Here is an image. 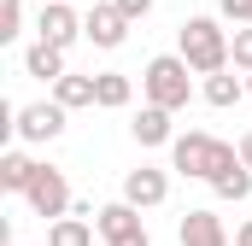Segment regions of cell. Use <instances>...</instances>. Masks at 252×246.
Instances as JSON below:
<instances>
[{
    "mask_svg": "<svg viewBox=\"0 0 252 246\" xmlns=\"http://www.w3.org/2000/svg\"><path fill=\"white\" fill-rule=\"evenodd\" d=\"M24 199H30V211H35V217H47V223H59L64 211H70V182H64V170H53V164H41Z\"/></svg>",
    "mask_w": 252,
    "mask_h": 246,
    "instance_id": "6",
    "label": "cell"
},
{
    "mask_svg": "<svg viewBox=\"0 0 252 246\" xmlns=\"http://www.w3.org/2000/svg\"><path fill=\"white\" fill-rule=\"evenodd\" d=\"M235 147H241V164H247V170H252V129H247V135H241V141H235Z\"/></svg>",
    "mask_w": 252,
    "mask_h": 246,
    "instance_id": "23",
    "label": "cell"
},
{
    "mask_svg": "<svg viewBox=\"0 0 252 246\" xmlns=\"http://www.w3.org/2000/svg\"><path fill=\"white\" fill-rule=\"evenodd\" d=\"M170 199V176L158 170V164H135L124 176V205H135V211H153V205H164Z\"/></svg>",
    "mask_w": 252,
    "mask_h": 246,
    "instance_id": "9",
    "label": "cell"
},
{
    "mask_svg": "<svg viewBox=\"0 0 252 246\" xmlns=\"http://www.w3.org/2000/svg\"><path fill=\"white\" fill-rule=\"evenodd\" d=\"M94 223L88 217H59V223H47V246H94Z\"/></svg>",
    "mask_w": 252,
    "mask_h": 246,
    "instance_id": "16",
    "label": "cell"
},
{
    "mask_svg": "<svg viewBox=\"0 0 252 246\" xmlns=\"http://www.w3.org/2000/svg\"><path fill=\"white\" fill-rule=\"evenodd\" d=\"M129 100H135V82H129L124 70H100L94 76V106L100 112H124Z\"/></svg>",
    "mask_w": 252,
    "mask_h": 246,
    "instance_id": "12",
    "label": "cell"
},
{
    "mask_svg": "<svg viewBox=\"0 0 252 246\" xmlns=\"http://www.w3.org/2000/svg\"><path fill=\"white\" fill-rule=\"evenodd\" d=\"M94 229H100V241H106V246H153V241H147V223H141V211H135V205H124V199L100 205Z\"/></svg>",
    "mask_w": 252,
    "mask_h": 246,
    "instance_id": "5",
    "label": "cell"
},
{
    "mask_svg": "<svg viewBox=\"0 0 252 246\" xmlns=\"http://www.w3.org/2000/svg\"><path fill=\"white\" fill-rule=\"evenodd\" d=\"M247 100H252V76H247Z\"/></svg>",
    "mask_w": 252,
    "mask_h": 246,
    "instance_id": "25",
    "label": "cell"
},
{
    "mask_svg": "<svg viewBox=\"0 0 252 246\" xmlns=\"http://www.w3.org/2000/svg\"><path fill=\"white\" fill-rule=\"evenodd\" d=\"M6 246H24V241H6Z\"/></svg>",
    "mask_w": 252,
    "mask_h": 246,
    "instance_id": "26",
    "label": "cell"
},
{
    "mask_svg": "<svg viewBox=\"0 0 252 246\" xmlns=\"http://www.w3.org/2000/svg\"><path fill=\"white\" fill-rule=\"evenodd\" d=\"M199 100H205V106H217V112H229L235 100H247V82H241L235 70H217V76H205V82H199Z\"/></svg>",
    "mask_w": 252,
    "mask_h": 246,
    "instance_id": "14",
    "label": "cell"
},
{
    "mask_svg": "<svg viewBox=\"0 0 252 246\" xmlns=\"http://www.w3.org/2000/svg\"><path fill=\"white\" fill-rule=\"evenodd\" d=\"M235 164H241V147H229V141H217V135H205V129H188V135L170 141V170H176V176L217 182V176L235 170Z\"/></svg>",
    "mask_w": 252,
    "mask_h": 246,
    "instance_id": "1",
    "label": "cell"
},
{
    "mask_svg": "<svg viewBox=\"0 0 252 246\" xmlns=\"http://www.w3.org/2000/svg\"><path fill=\"white\" fill-rule=\"evenodd\" d=\"M35 158L24 153V147H12V153H0V187L6 193H30V182H35Z\"/></svg>",
    "mask_w": 252,
    "mask_h": 246,
    "instance_id": "13",
    "label": "cell"
},
{
    "mask_svg": "<svg viewBox=\"0 0 252 246\" xmlns=\"http://www.w3.org/2000/svg\"><path fill=\"white\" fill-rule=\"evenodd\" d=\"M211 193H217V199H229V205H247V199H252V170H247V164L223 170V176L211 182Z\"/></svg>",
    "mask_w": 252,
    "mask_h": 246,
    "instance_id": "18",
    "label": "cell"
},
{
    "mask_svg": "<svg viewBox=\"0 0 252 246\" xmlns=\"http://www.w3.org/2000/svg\"><path fill=\"white\" fill-rule=\"evenodd\" d=\"M24 35V0H0V41Z\"/></svg>",
    "mask_w": 252,
    "mask_h": 246,
    "instance_id": "19",
    "label": "cell"
},
{
    "mask_svg": "<svg viewBox=\"0 0 252 246\" xmlns=\"http://www.w3.org/2000/svg\"><path fill=\"white\" fill-rule=\"evenodd\" d=\"M53 100H59L64 112L94 106V76H76V70H70V76H59V82H53Z\"/></svg>",
    "mask_w": 252,
    "mask_h": 246,
    "instance_id": "17",
    "label": "cell"
},
{
    "mask_svg": "<svg viewBox=\"0 0 252 246\" xmlns=\"http://www.w3.org/2000/svg\"><path fill=\"white\" fill-rule=\"evenodd\" d=\"M176 112H158V106H141L135 118H129V135H135V147H170L176 141Z\"/></svg>",
    "mask_w": 252,
    "mask_h": 246,
    "instance_id": "11",
    "label": "cell"
},
{
    "mask_svg": "<svg viewBox=\"0 0 252 246\" xmlns=\"http://www.w3.org/2000/svg\"><path fill=\"white\" fill-rule=\"evenodd\" d=\"M217 18H229V24H252V0H217Z\"/></svg>",
    "mask_w": 252,
    "mask_h": 246,
    "instance_id": "21",
    "label": "cell"
},
{
    "mask_svg": "<svg viewBox=\"0 0 252 246\" xmlns=\"http://www.w3.org/2000/svg\"><path fill=\"white\" fill-rule=\"evenodd\" d=\"M24 70H30L35 82H59V76H70V70H64V53H59V47H47V41H30Z\"/></svg>",
    "mask_w": 252,
    "mask_h": 246,
    "instance_id": "15",
    "label": "cell"
},
{
    "mask_svg": "<svg viewBox=\"0 0 252 246\" xmlns=\"http://www.w3.org/2000/svg\"><path fill=\"white\" fill-rule=\"evenodd\" d=\"M41 6H47V0H41Z\"/></svg>",
    "mask_w": 252,
    "mask_h": 246,
    "instance_id": "27",
    "label": "cell"
},
{
    "mask_svg": "<svg viewBox=\"0 0 252 246\" xmlns=\"http://www.w3.org/2000/svg\"><path fill=\"white\" fill-rule=\"evenodd\" d=\"M235 246H252V217L241 223V229H235Z\"/></svg>",
    "mask_w": 252,
    "mask_h": 246,
    "instance_id": "24",
    "label": "cell"
},
{
    "mask_svg": "<svg viewBox=\"0 0 252 246\" xmlns=\"http://www.w3.org/2000/svg\"><path fill=\"white\" fill-rule=\"evenodd\" d=\"M229 30H223V18H211V12H199L188 18L182 30H176V53L188 59L193 76H217V70H229Z\"/></svg>",
    "mask_w": 252,
    "mask_h": 246,
    "instance_id": "2",
    "label": "cell"
},
{
    "mask_svg": "<svg viewBox=\"0 0 252 246\" xmlns=\"http://www.w3.org/2000/svg\"><path fill=\"white\" fill-rule=\"evenodd\" d=\"M12 135H18L24 147H53L64 135V106L59 100H30V106H18V112H12Z\"/></svg>",
    "mask_w": 252,
    "mask_h": 246,
    "instance_id": "4",
    "label": "cell"
},
{
    "mask_svg": "<svg viewBox=\"0 0 252 246\" xmlns=\"http://www.w3.org/2000/svg\"><path fill=\"white\" fill-rule=\"evenodd\" d=\"M76 35H82L76 6H70V0H47V6H41V18H35V41H47V47H59V53H64Z\"/></svg>",
    "mask_w": 252,
    "mask_h": 246,
    "instance_id": "8",
    "label": "cell"
},
{
    "mask_svg": "<svg viewBox=\"0 0 252 246\" xmlns=\"http://www.w3.org/2000/svg\"><path fill=\"white\" fill-rule=\"evenodd\" d=\"M176 241H182V246H235V241H229V229H223V217L205 211V205L188 211V217L176 223Z\"/></svg>",
    "mask_w": 252,
    "mask_h": 246,
    "instance_id": "10",
    "label": "cell"
},
{
    "mask_svg": "<svg viewBox=\"0 0 252 246\" xmlns=\"http://www.w3.org/2000/svg\"><path fill=\"white\" fill-rule=\"evenodd\" d=\"M112 6H118V12H124L129 24H141V18H147V12H153V0H112Z\"/></svg>",
    "mask_w": 252,
    "mask_h": 246,
    "instance_id": "22",
    "label": "cell"
},
{
    "mask_svg": "<svg viewBox=\"0 0 252 246\" xmlns=\"http://www.w3.org/2000/svg\"><path fill=\"white\" fill-rule=\"evenodd\" d=\"M229 64L252 76V24H247V30H235V41H229Z\"/></svg>",
    "mask_w": 252,
    "mask_h": 246,
    "instance_id": "20",
    "label": "cell"
},
{
    "mask_svg": "<svg viewBox=\"0 0 252 246\" xmlns=\"http://www.w3.org/2000/svg\"><path fill=\"white\" fill-rule=\"evenodd\" d=\"M82 41H94L100 53L124 47V41H129V18L112 6V0H94V6H88V18H82Z\"/></svg>",
    "mask_w": 252,
    "mask_h": 246,
    "instance_id": "7",
    "label": "cell"
},
{
    "mask_svg": "<svg viewBox=\"0 0 252 246\" xmlns=\"http://www.w3.org/2000/svg\"><path fill=\"white\" fill-rule=\"evenodd\" d=\"M141 94H147V106H158V112H188L193 100V70L182 53H158V59H147L141 70Z\"/></svg>",
    "mask_w": 252,
    "mask_h": 246,
    "instance_id": "3",
    "label": "cell"
}]
</instances>
